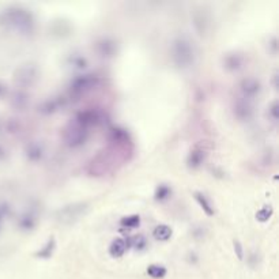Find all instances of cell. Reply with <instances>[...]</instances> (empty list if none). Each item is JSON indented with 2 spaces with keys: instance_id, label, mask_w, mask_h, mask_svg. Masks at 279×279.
Segmentation results:
<instances>
[{
  "instance_id": "f35d334b",
  "label": "cell",
  "mask_w": 279,
  "mask_h": 279,
  "mask_svg": "<svg viewBox=\"0 0 279 279\" xmlns=\"http://www.w3.org/2000/svg\"><path fill=\"white\" fill-rule=\"evenodd\" d=\"M2 223H3V219L0 218V229H2Z\"/></svg>"
},
{
  "instance_id": "4316f807",
  "label": "cell",
  "mask_w": 279,
  "mask_h": 279,
  "mask_svg": "<svg viewBox=\"0 0 279 279\" xmlns=\"http://www.w3.org/2000/svg\"><path fill=\"white\" fill-rule=\"evenodd\" d=\"M146 272H147V275L151 276L153 279H162L168 274V269H166L165 265L154 263V264H150L149 267L146 268Z\"/></svg>"
},
{
  "instance_id": "4dcf8cb0",
  "label": "cell",
  "mask_w": 279,
  "mask_h": 279,
  "mask_svg": "<svg viewBox=\"0 0 279 279\" xmlns=\"http://www.w3.org/2000/svg\"><path fill=\"white\" fill-rule=\"evenodd\" d=\"M278 37L276 36H271L268 39V43H267V51L271 56H276L278 55Z\"/></svg>"
},
{
  "instance_id": "ac0fdd59",
  "label": "cell",
  "mask_w": 279,
  "mask_h": 279,
  "mask_svg": "<svg viewBox=\"0 0 279 279\" xmlns=\"http://www.w3.org/2000/svg\"><path fill=\"white\" fill-rule=\"evenodd\" d=\"M67 66L70 68H73L74 71H77V73H85L89 67V60L87 58L83 55L82 52H79V51H73V52L70 53L67 56Z\"/></svg>"
},
{
  "instance_id": "4fadbf2b",
  "label": "cell",
  "mask_w": 279,
  "mask_h": 279,
  "mask_svg": "<svg viewBox=\"0 0 279 279\" xmlns=\"http://www.w3.org/2000/svg\"><path fill=\"white\" fill-rule=\"evenodd\" d=\"M25 158L28 159L32 164H39L44 159L47 154V149L41 140H30L25 145L24 149Z\"/></svg>"
},
{
  "instance_id": "9c48e42d",
  "label": "cell",
  "mask_w": 279,
  "mask_h": 279,
  "mask_svg": "<svg viewBox=\"0 0 279 279\" xmlns=\"http://www.w3.org/2000/svg\"><path fill=\"white\" fill-rule=\"evenodd\" d=\"M231 112H233V116L236 117L237 120L241 121V123H246V121H250L253 119L255 105H253L252 100H248V98L240 96L233 101Z\"/></svg>"
},
{
  "instance_id": "1f68e13d",
  "label": "cell",
  "mask_w": 279,
  "mask_h": 279,
  "mask_svg": "<svg viewBox=\"0 0 279 279\" xmlns=\"http://www.w3.org/2000/svg\"><path fill=\"white\" fill-rule=\"evenodd\" d=\"M233 249H234L237 259L242 261L244 257H245V250H244V246H242L240 240H233Z\"/></svg>"
},
{
  "instance_id": "ffe728a7",
  "label": "cell",
  "mask_w": 279,
  "mask_h": 279,
  "mask_svg": "<svg viewBox=\"0 0 279 279\" xmlns=\"http://www.w3.org/2000/svg\"><path fill=\"white\" fill-rule=\"evenodd\" d=\"M127 250H130L128 242H127V237L125 238H121V237L113 238L111 244H109V246H108V253L113 259H120V257H123L127 253Z\"/></svg>"
},
{
  "instance_id": "74e56055",
  "label": "cell",
  "mask_w": 279,
  "mask_h": 279,
  "mask_svg": "<svg viewBox=\"0 0 279 279\" xmlns=\"http://www.w3.org/2000/svg\"><path fill=\"white\" fill-rule=\"evenodd\" d=\"M2 131H5V121L0 119V132H2Z\"/></svg>"
},
{
  "instance_id": "277c9868",
  "label": "cell",
  "mask_w": 279,
  "mask_h": 279,
  "mask_svg": "<svg viewBox=\"0 0 279 279\" xmlns=\"http://www.w3.org/2000/svg\"><path fill=\"white\" fill-rule=\"evenodd\" d=\"M101 83V78L94 73H81L77 74L75 77L70 81L68 89L70 94L74 97L85 96L87 93L96 90Z\"/></svg>"
},
{
  "instance_id": "cb8c5ba5",
  "label": "cell",
  "mask_w": 279,
  "mask_h": 279,
  "mask_svg": "<svg viewBox=\"0 0 279 279\" xmlns=\"http://www.w3.org/2000/svg\"><path fill=\"white\" fill-rule=\"evenodd\" d=\"M153 238L157 241H162V242H165V241H169L170 238H172V236H173V230H172V227L169 226V225H166V223H159V225H157V226L153 229Z\"/></svg>"
},
{
  "instance_id": "52a82bcc",
  "label": "cell",
  "mask_w": 279,
  "mask_h": 279,
  "mask_svg": "<svg viewBox=\"0 0 279 279\" xmlns=\"http://www.w3.org/2000/svg\"><path fill=\"white\" fill-rule=\"evenodd\" d=\"M193 29L199 37H206L211 29V13L206 6H197L191 13Z\"/></svg>"
},
{
  "instance_id": "d6a6232c",
  "label": "cell",
  "mask_w": 279,
  "mask_h": 279,
  "mask_svg": "<svg viewBox=\"0 0 279 279\" xmlns=\"http://www.w3.org/2000/svg\"><path fill=\"white\" fill-rule=\"evenodd\" d=\"M191 233H192L193 238H196V240H203V238L206 237L207 229L204 226H196L193 227L192 230H191Z\"/></svg>"
},
{
  "instance_id": "5b68a950",
  "label": "cell",
  "mask_w": 279,
  "mask_h": 279,
  "mask_svg": "<svg viewBox=\"0 0 279 279\" xmlns=\"http://www.w3.org/2000/svg\"><path fill=\"white\" fill-rule=\"evenodd\" d=\"M89 135H90V131L73 120L64 128L63 139H64L66 146L70 149H79L86 145Z\"/></svg>"
},
{
  "instance_id": "2e32d148",
  "label": "cell",
  "mask_w": 279,
  "mask_h": 279,
  "mask_svg": "<svg viewBox=\"0 0 279 279\" xmlns=\"http://www.w3.org/2000/svg\"><path fill=\"white\" fill-rule=\"evenodd\" d=\"M66 104H67V98H64V97H49V98H45L37 106V112L44 116L55 115L60 109H63Z\"/></svg>"
},
{
  "instance_id": "7c38bea8",
  "label": "cell",
  "mask_w": 279,
  "mask_h": 279,
  "mask_svg": "<svg viewBox=\"0 0 279 279\" xmlns=\"http://www.w3.org/2000/svg\"><path fill=\"white\" fill-rule=\"evenodd\" d=\"M261 82L255 77H245L242 78L238 83V90H240L241 97L248 98V100H253L261 93Z\"/></svg>"
},
{
  "instance_id": "f1b7e54d",
  "label": "cell",
  "mask_w": 279,
  "mask_h": 279,
  "mask_svg": "<svg viewBox=\"0 0 279 279\" xmlns=\"http://www.w3.org/2000/svg\"><path fill=\"white\" fill-rule=\"evenodd\" d=\"M267 117L271 123H278L279 119V102L278 100H274L267 106Z\"/></svg>"
},
{
  "instance_id": "9a60e30c",
  "label": "cell",
  "mask_w": 279,
  "mask_h": 279,
  "mask_svg": "<svg viewBox=\"0 0 279 279\" xmlns=\"http://www.w3.org/2000/svg\"><path fill=\"white\" fill-rule=\"evenodd\" d=\"M97 55L102 59H112L117 55V43L112 37H101L94 44Z\"/></svg>"
},
{
  "instance_id": "3957f363",
  "label": "cell",
  "mask_w": 279,
  "mask_h": 279,
  "mask_svg": "<svg viewBox=\"0 0 279 279\" xmlns=\"http://www.w3.org/2000/svg\"><path fill=\"white\" fill-rule=\"evenodd\" d=\"M89 203L86 202H75L66 204L59 208L55 214V219L59 225L63 226H71L78 221H81L89 211Z\"/></svg>"
},
{
  "instance_id": "603a6c76",
  "label": "cell",
  "mask_w": 279,
  "mask_h": 279,
  "mask_svg": "<svg viewBox=\"0 0 279 279\" xmlns=\"http://www.w3.org/2000/svg\"><path fill=\"white\" fill-rule=\"evenodd\" d=\"M173 195V188L168 183L158 184L154 189V200L158 203H164L169 200Z\"/></svg>"
},
{
  "instance_id": "ba28073f",
  "label": "cell",
  "mask_w": 279,
  "mask_h": 279,
  "mask_svg": "<svg viewBox=\"0 0 279 279\" xmlns=\"http://www.w3.org/2000/svg\"><path fill=\"white\" fill-rule=\"evenodd\" d=\"M105 117H106L105 113H104L101 109H97V108H87V109H83V111L78 112L77 116L74 117V121L89 130V128H92V127H97V125L104 124Z\"/></svg>"
},
{
  "instance_id": "8fae6325",
  "label": "cell",
  "mask_w": 279,
  "mask_h": 279,
  "mask_svg": "<svg viewBox=\"0 0 279 279\" xmlns=\"http://www.w3.org/2000/svg\"><path fill=\"white\" fill-rule=\"evenodd\" d=\"M108 139L111 146H113L115 149H127L132 146V139H131V135L125 128L121 127H113L109 130L108 134Z\"/></svg>"
},
{
  "instance_id": "8992f818",
  "label": "cell",
  "mask_w": 279,
  "mask_h": 279,
  "mask_svg": "<svg viewBox=\"0 0 279 279\" xmlns=\"http://www.w3.org/2000/svg\"><path fill=\"white\" fill-rule=\"evenodd\" d=\"M13 77H14L15 85H18L21 89L25 90L26 87L33 86L34 83L37 82L40 77V70L36 63H24L20 67H17Z\"/></svg>"
},
{
  "instance_id": "e575fe53",
  "label": "cell",
  "mask_w": 279,
  "mask_h": 279,
  "mask_svg": "<svg viewBox=\"0 0 279 279\" xmlns=\"http://www.w3.org/2000/svg\"><path fill=\"white\" fill-rule=\"evenodd\" d=\"M7 158H9V150L6 149L5 145L0 143V162H5Z\"/></svg>"
},
{
  "instance_id": "d590c367",
  "label": "cell",
  "mask_w": 279,
  "mask_h": 279,
  "mask_svg": "<svg viewBox=\"0 0 279 279\" xmlns=\"http://www.w3.org/2000/svg\"><path fill=\"white\" fill-rule=\"evenodd\" d=\"M7 94V85L0 81V98H3Z\"/></svg>"
},
{
  "instance_id": "30bf717a",
  "label": "cell",
  "mask_w": 279,
  "mask_h": 279,
  "mask_svg": "<svg viewBox=\"0 0 279 279\" xmlns=\"http://www.w3.org/2000/svg\"><path fill=\"white\" fill-rule=\"evenodd\" d=\"M246 58L245 55L240 51H231L223 55L222 58V66L229 73H238L245 67Z\"/></svg>"
},
{
  "instance_id": "f546056e",
  "label": "cell",
  "mask_w": 279,
  "mask_h": 279,
  "mask_svg": "<svg viewBox=\"0 0 279 279\" xmlns=\"http://www.w3.org/2000/svg\"><path fill=\"white\" fill-rule=\"evenodd\" d=\"M22 130V124L18 119H9L5 121V131L9 134H20Z\"/></svg>"
},
{
  "instance_id": "8d00e7d4",
  "label": "cell",
  "mask_w": 279,
  "mask_h": 279,
  "mask_svg": "<svg viewBox=\"0 0 279 279\" xmlns=\"http://www.w3.org/2000/svg\"><path fill=\"white\" fill-rule=\"evenodd\" d=\"M271 83H272V87L276 90V89H278V71H276V70H275L274 74H272V81H271Z\"/></svg>"
},
{
  "instance_id": "d6986e66",
  "label": "cell",
  "mask_w": 279,
  "mask_h": 279,
  "mask_svg": "<svg viewBox=\"0 0 279 279\" xmlns=\"http://www.w3.org/2000/svg\"><path fill=\"white\" fill-rule=\"evenodd\" d=\"M10 104L15 111H25L30 104V96L24 89H17L11 93Z\"/></svg>"
},
{
  "instance_id": "e0dca14e",
  "label": "cell",
  "mask_w": 279,
  "mask_h": 279,
  "mask_svg": "<svg viewBox=\"0 0 279 279\" xmlns=\"http://www.w3.org/2000/svg\"><path fill=\"white\" fill-rule=\"evenodd\" d=\"M39 225V214L36 210H26L17 219V226L21 231L29 233L33 231Z\"/></svg>"
},
{
  "instance_id": "836d02e7",
  "label": "cell",
  "mask_w": 279,
  "mask_h": 279,
  "mask_svg": "<svg viewBox=\"0 0 279 279\" xmlns=\"http://www.w3.org/2000/svg\"><path fill=\"white\" fill-rule=\"evenodd\" d=\"M11 214V207L7 202H0V218L5 221L6 218L10 217Z\"/></svg>"
},
{
  "instance_id": "7a4b0ae2",
  "label": "cell",
  "mask_w": 279,
  "mask_h": 279,
  "mask_svg": "<svg viewBox=\"0 0 279 279\" xmlns=\"http://www.w3.org/2000/svg\"><path fill=\"white\" fill-rule=\"evenodd\" d=\"M170 56L174 66H177L180 70H187L193 66L196 59V49L191 39L187 36H177L170 45Z\"/></svg>"
},
{
  "instance_id": "5bb4252c",
  "label": "cell",
  "mask_w": 279,
  "mask_h": 279,
  "mask_svg": "<svg viewBox=\"0 0 279 279\" xmlns=\"http://www.w3.org/2000/svg\"><path fill=\"white\" fill-rule=\"evenodd\" d=\"M208 151L203 145H195L187 155V166L192 170L200 169L207 161Z\"/></svg>"
},
{
  "instance_id": "484cf974",
  "label": "cell",
  "mask_w": 279,
  "mask_h": 279,
  "mask_svg": "<svg viewBox=\"0 0 279 279\" xmlns=\"http://www.w3.org/2000/svg\"><path fill=\"white\" fill-rule=\"evenodd\" d=\"M140 217L138 214H131V215H125L119 221V226L124 230H134L140 226Z\"/></svg>"
},
{
  "instance_id": "6da1fadb",
  "label": "cell",
  "mask_w": 279,
  "mask_h": 279,
  "mask_svg": "<svg viewBox=\"0 0 279 279\" xmlns=\"http://www.w3.org/2000/svg\"><path fill=\"white\" fill-rule=\"evenodd\" d=\"M0 25L14 33L30 37L36 32V17L25 6L11 5L0 11Z\"/></svg>"
},
{
  "instance_id": "44dd1931",
  "label": "cell",
  "mask_w": 279,
  "mask_h": 279,
  "mask_svg": "<svg viewBox=\"0 0 279 279\" xmlns=\"http://www.w3.org/2000/svg\"><path fill=\"white\" fill-rule=\"evenodd\" d=\"M55 250H56V238H55V236H51L48 240L45 241V244L34 253V256L37 259L49 260L55 255Z\"/></svg>"
},
{
  "instance_id": "d4e9b609",
  "label": "cell",
  "mask_w": 279,
  "mask_h": 279,
  "mask_svg": "<svg viewBox=\"0 0 279 279\" xmlns=\"http://www.w3.org/2000/svg\"><path fill=\"white\" fill-rule=\"evenodd\" d=\"M127 242H128V248L134 250H145L149 245L147 242V238H146L145 234H135V236L127 237Z\"/></svg>"
},
{
  "instance_id": "83f0119b",
  "label": "cell",
  "mask_w": 279,
  "mask_h": 279,
  "mask_svg": "<svg viewBox=\"0 0 279 279\" xmlns=\"http://www.w3.org/2000/svg\"><path fill=\"white\" fill-rule=\"evenodd\" d=\"M272 214H274V207L271 206V204L263 206L259 211L256 212V221L263 222V223H264V222H268L269 218L272 217Z\"/></svg>"
},
{
  "instance_id": "7402d4cb",
  "label": "cell",
  "mask_w": 279,
  "mask_h": 279,
  "mask_svg": "<svg viewBox=\"0 0 279 279\" xmlns=\"http://www.w3.org/2000/svg\"><path fill=\"white\" fill-rule=\"evenodd\" d=\"M193 197H195L196 203L200 206V208H202L203 212L206 214L207 217H212L215 214V210H214L211 200L208 199L206 193H203L202 191H195L193 192Z\"/></svg>"
}]
</instances>
